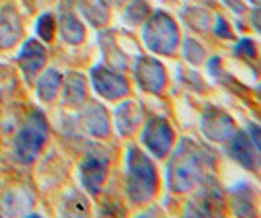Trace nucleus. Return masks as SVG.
<instances>
[{
    "label": "nucleus",
    "instance_id": "obj_1",
    "mask_svg": "<svg viewBox=\"0 0 261 218\" xmlns=\"http://www.w3.org/2000/svg\"><path fill=\"white\" fill-rule=\"evenodd\" d=\"M47 139V121L39 109H33L14 141V158L20 164H32L41 152Z\"/></svg>",
    "mask_w": 261,
    "mask_h": 218
},
{
    "label": "nucleus",
    "instance_id": "obj_2",
    "mask_svg": "<svg viewBox=\"0 0 261 218\" xmlns=\"http://www.w3.org/2000/svg\"><path fill=\"white\" fill-rule=\"evenodd\" d=\"M45 59H47V51L45 47L37 39H28L23 43L22 51L18 54V65L22 68L23 76L32 82V78L41 70V66L45 65Z\"/></svg>",
    "mask_w": 261,
    "mask_h": 218
},
{
    "label": "nucleus",
    "instance_id": "obj_3",
    "mask_svg": "<svg viewBox=\"0 0 261 218\" xmlns=\"http://www.w3.org/2000/svg\"><path fill=\"white\" fill-rule=\"evenodd\" d=\"M22 35V22L16 8L6 4L0 8V49H8Z\"/></svg>",
    "mask_w": 261,
    "mask_h": 218
},
{
    "label": "nucleus",
    "instance_id": "obj_4",
    "mask_svg": "<svg viewBox=\"0 0 261 218\" xmlns=\"http://www.w3.org/2000/svg\"><path fill=\"white\" fill-rule=\"evenodd\" d=\"M92 80H94V86L98 90L101 96L106 98H119L127 92V84L125 80L113 72H109L106 68H96L92 70Z\"/></svg>",
    "mask_w": 261,
    "mask_h": 218
},
{
    "label": "nucleus",
    "instance_id": "obj_5",
    "mask_svg": "<svg viewBox=\"0 0 261 218\" xmlns=\"http://www.w3.org/2000/svg\"><path fill=\"white\" fill-rule=\"evenodd\" d=\"M106 170H108V162L103 158L90 156L82 162L80 175H82V183L86 185L90 193H98L99 185H101V181L106 177Z\"/></svg>",
    "mask_w": 261,
    "mask_h": 218
},
{
    "label": "nucleus",
    "instance_id": "obj_6",
    "mask_svg": "<svg viewBox=\"0 0 261 218\" xmlns=\"http://www.w3.org/2000/svg\"><path fill=\"white\" fill-rule=\"evenodd\" d=\"M61 82H63V76L55 68H47L37 80V96H39V99L41 101H51L57 96Z\"/></svg>",
    "mask_w": 261,
    "mask_h": 218
},
{
    "label": "nucleus",
    "instance_id": "obj_7",
    "mask_svg": "<svg viewBox=\"0 0 261 218\" xmlns=\"http://www.w3.org/2000/svg\"><path fill=\"white\" fill-rule=\"evenodd\" d=\"M84 125L92 134H98V137H103L108 132V117L101 105L94 103L84 111Z\"/></svg>",
    "mask_w": 261,
    "mask_h": 218
},
{
    "label": "nucleus",
    "instance_id": "obj_8",
    "mask_svg": "<svg viewBox=\"0 0 261 218\" xmlns=\"http://www.w3.org/2000/svg\"><path fill=\"white\" fill-rule=\"evenodd\" d=\"M84 92H86V86H84V80L80 74H70L65 82V90H63V99L68 105H78L82 99H84Z\"/></svg>",
    "mask_w": 261,
    "mask_h": 218
},
{
    "label": "nucleus",
    "instance_id": "obj_9",
    "mask_svg": "<svg viewBox=\"0 0 261 218\" xmlns=\"http://www.w3.org/2000/svg\"><path fill=\"white\" fill-rule=\"evenodd\" d=\"M61 35L68 43H78L84 37V30L74 16L65 14V16H61Z\"/></svg>",
    "mask_w": 261,
    "mask_h": 218
},
{
    "label": "nucleus",
    "instance_id": "obj_10",
    "mask_svg": "<svg viewBox=\"0 0 261 218\" xmlns=\"http://www.w3.org/2000/svg\"><path fill=\"white\" fill-rule=\"evenodd\" d=\"M18 88L16 70L8 65H0V99L10 98Z\"/></svg>",
    "mask_w": 261,
    "mask_h": 218
},
{
    "label": "nucleus",
    "instance_id": "obj_11",
    "mask_svg": "<svg viewBox=\"0 0 261 218\" xmlns=\"http://www.w3.org/2000/svg\"><path fill=\"white\" fill-rule=\"evenodd\" d=\"M35 30H37V35H39L43 41H51V37H53V30H55L53 16H51V14H43V16L37 20Z\"/></svg>",
    "mask_w": 261,
    "mask_h": 218
}]
</instances>
